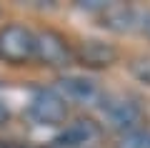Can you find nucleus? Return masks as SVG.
<instances>
[{
  "mask_svg": "<svg viewBox=\"0 0 150 148\" xmlns=\"http://www.w3.org/2000/svg\"><path fill=\"white\" fill-rule=\"evenodd\" d=\"M30 116L40 123H63L65 121V103L50 90H40L30 101Z\"/></svg>",
  "mask_w": 150,
  "mask_h": 148,
  "instance_id": "f03ea898",
  "label": "nucleus"
},
{
  "mask_svg": "<svg viewBox=\"0 0 150 148\" xmlns=\"http://www.w3.org/2000/svg\"><path fill=\"white\" fill-rule=\"evenodd\" d=\"M5 118H8V108H5V106H3V103H0V123L5 121Z\"/></svg>",
  "mask_w": 150,
  "mask_h": 148,
  "instance_id": "9d476101",
  "label": "nucleus"
},
{
  "mask_svg": "<svg viewBox=\"0 0 150 148\" xmlns=\"http://www.w3.org/2000/svg\"><path fill=\"white\" fill-rule=\"evenodd\" d=\"M103 113L110 121V126L115 128H133L143 121V111H140L138 103L128 101V98H115V101H108L103 106Z\"/></svg>",
  "mask_w": 150,
  "mask_h": 148,
  "instance_id": "7ed1b4c3",
  "label": "nucleus"
},
{
  "mask_svg": "<svg viewBox=\"0 0 150 148\" xmlns=\"http://www.w3.org/2000/svg\"><path fill=\"white\" fill-rule=\"evenodd\" d=\"M38 53V38L23 25H8L0 30V55L10 63H25Z\"/></svg>",
  "mask_w": 150,
  "mask_h": 148,
  "instance_id": "f257e3e1",
  "label": "nucleus"
},
{
  "mask_svg": "<svg viewBox=\"0 0 150 148\" xmlns=\"http://www.w3.org/2000/svg\"><path fill=\"white\" fill-rule=\"evenodd\" d=\"M98 136V131L90 126V123H75V126H68L65 128V133L60 136V143H68V146H80V143H88L93 141V138Z\"/></svg>",
  "mask_w": 150,
  "mask_h": 148,
  "instance_id": "423d86ee",
  "label": "nucleus"
},
{
  "mask_svg": "<svg viewBox=\"0 0 150 148\" xmlns=\"http://www.w3.org/2000/svg\"><path fill=\"white\" fill-rule=\"evenodd\" d=\"M38 53L43 55L48 63L53 65H60L68 60V50H65V43L60 40L58 35H53V33H45V35L38 38Z\"/></svg>",
  "mask_w": 150,
  "mask_h": 148,
  "instance_id": "39448f33",
  "label": "nucleus"
},
{
  "mask_svg": "<svg viewBox=\"0 0 150 148\" xmlns=\"http://www.w3.org/2000/svg\"><path fill=\"white\" fill-rule=\"evenodd\" d=\"M133 75L140 80V83L150 85V58H143V60H135L133 63Z\"/></svg>",
  "mask_w": 150,
  "mask_h": 148,
  "instance_id": "1a4fd4ad",
  "label": "nucleus"
},
{
  "mask_svg": "<svg viewBox=\"0 0 150 148\" xmlns=\"http://www.w3.org/2000/svg\"><path fill=\"white\" fill-rule=\"evenodd\" d=\"M60 90L65 93V98L73 103H95L98 101V85L88 78H80V75H70V78L60 80Z\"/></svg>",
  "mask_w": 150,
  "mask_h": 148,
  "instance_id": "20e7f679",
  "label": "nucleus"
},
{
  "mask_svg": "<svg viewBox=\"0 0 150 148\" xmlns=\"http://www.w3.org/2000/svg\"><path fill=\"white\" fill-rule=\"evenodd\" d=\"M83 58H85L88 63H93V65H108L115 58V50H112V48H105L103 43H85Z\"/></svg>",
  "mask_w": 150,
  "mask_h": 148,
  "instance_id": "0eeeda50",
  "label": "nucleus"
},
{
  "mask_svg": "<svg viewBox=\"0 0 150 148\" xmlns=\"http://www.w3.org/2000/svg\"><path fill=\"white\" fill-rule=\"evenodd\" d=\"M118 148H150V131H128Z\"/></svg>",
  "mask_w": 150,
  "mask_h": 148,
  "instance_id": "6e6552de",
  "label": "nucleus"
},
{
  "mask_svg": "<svg viewBox=\"0 0 150 148\" xmlns=\"http://www.w3.org/2000/svg\"><path fill=\"white\" fill-rule=\"evenodd\" d=\"M143 30H148V35H150V15H148V23H143Z\"/></svg>",
  "mask_w": 150,
  "mask_h": 148,
  "instance_id": "9b49d317",
  "label": "nucleus"
}]
</instances>
